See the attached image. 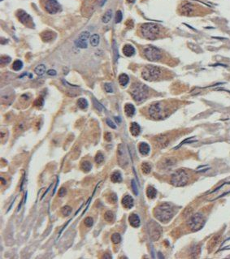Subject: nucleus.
<instances>
[{
  "instance_id": "3",
  "label": "nucleus",
  "mask_w": 230,
  "mask_h": 259,
  "mask_svg": "<svg viewBox=\"0 0 230 259\" xmlns=\"http://www.w3.org/2000/svg\"><path fill=\"white\" fill-rule=\"evenodd\" d=\"M141 33L143 38L154 40L156 39L157 37L160 33V27L157 24L154 23H146L141 26Z\"/></svg>"
},
{
  "instance_id": "14",
  "label": "nucleus",
  "mask_w": 230,
  "mask_h": 259,
  "mask_svg": "<svg viewBox=\"0 0 230 259\" xmlns=\"http://www.w3.org/2000/svg\"><path fill=\"white\" fill-rule=\"evenodd\" d=\"M96 0H86L82 8V12L85 15H90L93 12L96 6Z\"/></svg>"
},
{
  "instance_id": "7",
  "label": "nucleus",
  "mask_w": 230,
  "mask_h": 259,
  "mask_svg": "<svg viewBox=\"0 0 230 259\" xmlns=\"http://www.w3.org/2000/svg\"><path fill=\"white\" fill-rule=\"evenodd\" d=\"M205 224L204 217L201 213H196L193 214L188 220L187 225L193 231H198L203 227Z\"/></svg>"
},
{
  "instance_id": "27",
  "label": "nucleus",
  "mask_w": 230,
  "mask_h": 259,
  "mask_svg": "<svg viewBox=\"0 0 230 259\" xmlns=\"http://www.w3.org/2000/svg\"><path fill=\"white\" fill-rule=\"evenodd\" d=\"M34 71L35 73L38 75V76H42L44 75V73L46 72V67L44 64H40L35 68L34 69Z\"/></svg>"
},
{
  "instance_id": "51",
  "label": "nucleus",
  "mask_w": 230,
  "mask_h": 259,
  "mask_svg": "<svg viewBox=\"0 0 230 259\" xmlns=\"http://www.w3.org/2000/svg\"><path fill=\"white\" fill-rule=\"evenodd\" d=\"M47 74H48L49 76H56L57 72H56V70L51 69V70H48V71H47Z\"/></svg>"
},
{
  "instance_id": "10",
  "label": "nucleus",
  "mask_w": 230,
  "mask_h": 259,
  "mask_svg": "<svg viewBox=\"0 0 230 259\" xmlns=\"http://www.w3.org/2000/svg\"><path fill=\"white\" fill-rule=\"evenodd\" d=\"M117 161H118V164L122 168L126 167L129 163V158H128L126 150L122 144L119 145L117 148Z\"/></svg>"
},
{
  "instance_id": "5",
  "label": "nucleus",
  "mask_w": 230,
  "mask_h": 259,
  "mask_svg": "<svg viewBox=\"0 0 230 259\" xmlns=\"http://www.w3.org/2000/svg\"><path fill=\"white\" fill-rule=\"evenodd\" d=\"M190 175L184 169H180L172 175L171 183L176 187H182L188 183Z\"/></svg>"
},
{
  "instance_id": "17",
  "label": "nucleus",
  "mask_w": 230,
  "mask_h": 259,
  "mask_svg": "<svg viewBox=\"0 0 230 259\" xmlns=\"http://www.w3.org/2000/svg\"><path fill=\"white\" fill-rule=\"evenodd\" d=\"M129 224L132 227H138L141 224V221H140L139 216L136 214H131L129 217Z\"/></svg>"
},
{
  "instance_id": "2",
  "label": "nucleus",
  "mask_w": 230,
  "mask_h": 259,
  "mask_svg": "<svg viewBox=\"0 0 230 259\" xmlns=\"http://www.w3.org/2000/svg\"><path fill=\"white\" fill-rule=\"evenodd\" d=\"M130 94L137 102H142L147 99L149 94V89L146 85L142 83H135L132 85Z\"/></svg>"
},
{
  "instance_id": "26",
  "label": "nucleus",
  "mask_w": 230,
  "mask_h": 259,
  "mask_svg": "<svg viewBox=\"0 0 230 259\" xmlns=\"http://www.w3.org/2000/svg\"><path fill=\"white\" fill-rule=\"evenodd\" d=\"M104 219L108 223H112L115 220V214L112 211H107L106 213L104 214Z\"/></svg>"
},
{
  "instance_id": "36",
  "label": "nucleus",
  "mask_w": 230,
  "mask_h": 259,
  "mask_svg": "<svg viewBox=\"0 0 230 259\" xmlns=\"http://www.w3.org/2000/svg\"><path fill=\"white\" fill-rule=\"evenodd\" d=\"M23 67V63L22 61L20 60H15L12 64V68L15 70V71H20V69L22 68Z\"/></svg>"
},
{
  "instance_id": "46",
  "label": "nucleus",
  "mask_w": 230,
  "mask_h": 259,
  "mask_svg": "<svg viewBox=\"0 0 230 259\" xmlns=\"http://www.w3.org/2000/svg\"><path fill=\"white\" fill-rule=\"evenodd\" d=\"M93 102H94V107H95V108H96L98 111H102V109H103V106H102V105L100 104L98 101H97L96 99L95 98L93 99Z\"/></svg>"
},
{
  "instance_id": "52",
  "label": "nucleus",
  "mask_w": 230,
  "mask_h": 259,
  "mask_svg": "<svg viewBox=\"0 0 230 259\" xmlns=\"http://www.w3.org/2000/svg\"><path fill=\"white\" fill-rule=\"evenodd\" d=\"M115 119H116V121L118 123H120L121 122V120H120V119L119 117H115Z\"/></svg>"
},
{
  "instance_id": "41",
  "label": "nucleus",
  "mask_w": 230,
  "mask_h": 259,
  "mask_svg": "<svg viewBox=\"0 0 230 259\" xmlns=\"http://www.w3.org/2000/svg\"><path fill=\"white\" fill-rule=\"evenodd\" d=\"M85 224L87 227H90L93 226L94 224V220L91 217H87V218L85 219Z\"/></svg>"
},
{
  "instance_id": "32",
  "label": "nucleus",
  "mask_w": 230,
  "mask_h": 259,
  "mask_svg": "<svg viewBox=\"0 0 230 259\" xmlns=\"http://www.w3.org/2000/svg\"><path fill=\"white\" fill-rule=\"evenodd\" d=\"M99 43V36L98 34H94L90 38V44L93 46H97Z\"/></svg>"
},
{
  "instance_id": "44",
  "label": "nucleus",
  "mask_w": 230,
  "mask_h": 259,
  "mask_svg": "<svg viewBox=\"0 0 230 259\" xmlns=\"http://www.w3.org/2000/svg\"><path fill=\"white\" fill-rule=\"evenodd\" d=\"M11 62V58L8 56H2L1 57V64H7Z\"/></svg>"
},
{
  "instance_id": "24",
  "label": "nucleus",
  "mask_w": 230,
  "mask_h": 259,
  "mask_svg": "<svg viewBox=\"0 0 230 259\" xmlns=\"http://www.w3.org/2000/svg\"><path fill=\"white\" fill-rule=\"evenodd\" d=\"M147 196L150 199H154L157 196V190L154 187L149 186L147 189Z\"/></svg>"
},
{
  "instance_id": "34",
  "label": "nucleus",
  "mask_w": 230,
  "mask_h": 259,
  "mask_svg": "<svg viewBox=\"0 0 230 259\" xmlns=\"http://www.w3.org/2000/svg\"><path fill=\"white\" fill-rule=\"evenodd\" d=\"M111 241L113 242L114 244H119L120 242L121 241V236L119 233H114L111 236Z\"/></svg>"
},
{
  "instance_id": "30",
  "label": "nucleus",
  "mask_w": 230,
  "mask_h": 259,
  "mask_svg": "<svg viewBox=\"0 0 230 259\" xmlns=\"http://www.w3.org/2000/svg\"><path fill=\"white\" fill-rule=\"evenodd\" d=\"M111 16H112V11L111 10L107 11V12L104 14V15L103 16V18H102V21L105 24L108 23L109 21H111Z\"/></svg>"
},
{
  "instance_id": "9",
  "label": "nucleus",
  "mask_w": 230,
  "mask_h": 259,
  "mask_svg": "<svg viewBox=\"0 0 230 259\" xmlns=\"http://www.w3.org/2000/svg\"><path fill=\"white\" fill-rule=\"evenodd\" d=\"M148 227V232H149L150 237L153 241H155L157 240H159L161 234H162V228L159 226V224L155 223L154 221L149 222V224L147 225Z\"/></svg>"
},
{
  "instance_id": "48",
  "label": "nucleus",
  "mask_w": 230,
  "mask_h": 259,
  "mask_svg": "<svg viewBox=\"0 0 230 259\" xmlns=\"http://www.w3.org/2000/svg\"><path fill=\"white\" fill-rule=\"evenodd\" d=\"M106 122H107V125H108L109 127H111V128H114V129H115V128H117V126L115 125V124H114V123L112 122V121H111V119H107Z\"/></svg>"
},
{
  "instance_id": "42",
  "label": "nucleus",
  "mask_w": 230,
  "mask_h": 259,
  "mask_svg": "<svg viewBox=\"0 0 230 259\" xmlns=\"http://www.w3.org/2000/svg\"><path fill=\"white\" fill-rule=\"evenodd\" d=\"M43 104H44V99H43V98H42V97L38 98L35 102H34V106H35V107H42Z\"/></svg>"
},
{
  "instance_id": "31",
  "label": "nucleus",
  "mask_w": 230,
  "mask_h": 259,
  "mask_svg": "<svg viewBox=\"0 0 230 259\" xmlns=\"http://www.w3.org/2000/svg\"><path fill=\"white\" fill-rule=\"evenodd\" d=\"M112 49H113L114 53V61L117 62V59L119 58V51H118V47H117V42L114 40L113 44H112Z\"/></svg>"
},
{
  "instance_id": "53",
  "label": "nucleus",
  "mask_w": 230,
  "mask_h": 259,
  "mask_svg": "<svg viewBox=\"0 0 230 259\" xmlns=\"http://www.w3.org/2000/svg\"><path fill=\"white\" fill-rule=\"evenodd\" d=\"M136 0H127V2L129 3H134Z\"/></svg>"
},
{
  "instance_id": "43",
  "label": "nucleus",
  "mask_w": 230,
  "mask_h": 259,
  "mask_svg": "<svg viewBox=\"0 0 230 259\" xmlns=\"http://www.w3.org/2000/svg\"><path fill=\"white\" fill-rule=\"evenodd\" d=\"M122 17H123V15H122L121 12L120 11H117V14H116V23H120L122 21Z\"/></svg>"
},
{
  "instance_id": "4",
  "label": "nucleus",
  "mask_w": 230,
  "mask_h": 259,
  "mask_svg": "<svg viewBox=\"0 0 230 259\" xmlns=\"http://www.w3.org/2000/svg\"><path fill=\"white\" fill-rule=\"evenodd\" d=\"M150 116L154 119H162L167 116L168 110L163 102H155L149 107Z\"/></svg>"
},
{
  "instance_id": "25",
  "label": "nucleus",
  "mask_w": 230,
  "mask_h": 259,
  "mask_svg": "<svg viewBox=\"0 0 230 259\" xmlns=\"http://www.w3.org/2000/svg\"><path fill=\"white\" fill-rule=\"evenodd\" d=\"M129 81V77L127 74H121L119 76V83L122 86H125Z\"/></svg>"
},
{
  "instance_id": "54",
  "label": "nucleus",
  "mask_w": 230,
  "mask_h": 259,
  "mask_svg": "<svg viewBox=\"0 0 230 259\" xmlns=\"http://www.w3.org/2000/svg\"><path fill=\"white\" fill-rule=\"evenodd\" d=\"M1 181H2V183H3V184H6V181L3 179V177H1Z\"/></svg>"
},
{
  "instance_id": "45",
  "label": "nucleus",
  "mask_w": 230,
  "mask_h": 259,
  "mask_svg": "<svg viewBox=\"0 0 230 259\" xmlns=\"http://www.w3.org/2000/svg\"><path fill=\"white\" fill-rule=\"evenodd\" d=\"M104 89L107 93H112L113 92V89H112V85L110 83H106L104 85Z\"/></svg>"
},
{
  "instance_id": "6",
  "label": "nucleus",
  "mask_w": 230,
  "mask_h": 259,
  "mask_svg": "<svg viewBox=\"0 0 230 259\" xmlns=\"http://www.w3.org/2000/svg\"><path fill=\"white\" fill-rule=\"evenodd\" d=\"M160 75H161L160 68L158 67L151 66V65L145 67L142 71V78L148 81H155L159 78Z\"/></svg>"
},
{
  "instance_id": "8",
  "label": "nucleus",
  "mask_w": 230,
  "mask_h": 259,
  "mask_svg": "<svg viewBox=\"0 0 230 259\" xmlns=\"http://www.w3.org/2000/svg\"><path fill=\"white\" fill-rule=\"evenodd\" d=\"M145 57L150 61H158L162 58V54L159 49L154 46H147L144 49Z\"/></svg>"
},
{
  "instance_id": "1",
  "label": "nucleus",
  "mask_w": 230,
  "mask_h": 259,
  "mask_svg": "<svg viewBox=\"0 0 230 259\" xmlns=\"http://www.w3.org/2000/svg\"><path fill=\"white\" fill-rule=\"evenodd\" d=\"M155 218L163 223L168 222L174 214L172 206L169 203H163L158 206L154 210Z\"/></svg>"
},
{
  "instance_id": "13",
  "label": "nucleus",
  "mask_w": 230,
  "mask_h": 259,
  "mask_svg": "<svg viewBox=\"0 0 230 259\" xmlns=\"http://www.w3.org/2000/svg\"><path fill=\"white\" fill-rule=\"evenodd\" d=\"M16 15H17L19 21L22 24H24V25H25L30 26L33 24V21H32L31 16L29 15L28 13H26L25 11H18L17 13H16Z\"/></svg>"
},
{
  "instance_id": "11",
  "label": "nucleus",
  "mask_w": 230,
  "mask_h": 259,
  "mask_svg": "<svg viewBox=\"0 0 230 259\" xmlns=\"http://www.w3.org/2000/svg\"><path fill=\"white\" fill-rule=\"evenodd\" d=\"M45 10L50 14H56L60 11V5L56 0H43Z\"/></svg>"
},
{
  "instance_id": "19",
  "label": "nucleus",
  "mask_w": 230,
  "mask_h": 259,
  "mask_svg": "<svg viewBox=\"0 0 230 259\" xmlns=\"http://www.w3.org/2000/svg\"><path fill=\"white\" fill-rule=\"evenodd\" d=\"M130 132L134 137H137L141 132V128L137 123L133 122L130 126Z\"/></svg>"
},
{
  "instance_id": "20",
  "label": "nucleus",
  "mask_w": 230,
  "mask_h": 259,
  "mask_svg": "<svg viewBox=\"0 0 230 259\" xmlns=\"http://www.w3.org/2000/svg\"><path fill=\"white\" fill-rule=\"evenodd\" d=\"M124 111H125V114H126L127 116H134V115L135 114V107H134V106L133 104L127 103V104L124 106Z\"/></svg>"
},
{
  "instance_id": "38",
  "label": "nucleus",
  "mask_w": 230,
  "mask_h": 259,
  "mask_svg": "<svg viewBox=\"0 0 230 259\" xmlns=\"http://www.w3.org/2000/svg\"><path fill=\"white\" fill-rule=\"evenodd\" d=\"M107 201H108L110 203H112V204L117 203V196L116 195L115 193H111V194L107 197Z\"/></svg>"
},
{
  "instance_id": "12",
  "label": "nucleus",
  "mask_w": 230,
  "mask_h": 259,
  "mask_svg": "<svg viewBox=\"0 0 230 259\" xmlns=\"http://www.w3.org/2000/svg\"><path fill=\"white\" fill-rule=\"evenodd\" d=\"M90 38V33L88 31H84L79 35L76 41H75V45L79 48H87V40Z\"/></svg>"
},
{
  "instance_id": "23",
  "label": "nucleus",
  "mask_w": 230,
  "mask_h": 259,
  "mask_svg": "<svg viewBox=\"0 0 230 259\" xmlns=\"http://www.w3.org/2000/svg\"><path fill=\"white\" fill-rule=\"evenodd\" d=\"M111 181L113 182V183H120L122 181V176L121 174L120 171H114L111 175Z\"/></svg>"
},
{
  "instance_id": "29",
  "label": "nucleus",
  "mask_w": 230,
  "mask_h": 259,
  "mask_svg": "<svg viewBox=\"0 0 230 259\" xmlns=\"http://www.w3.org/2000/svg\"><path fill=\"white\" fill-rule=\"evenodd\" d=\"M77 106H78L79 108L85 110L88 107V102H87V100L85 98H79L78 100H77Z\"/></svg>"
},
{
  "instance_id": "39",
  "label": "nucleus",
  "mask_w": 230,
  "mask_h": 259,
  "mask_svg": "<svg viewBox=\"0 0 230 259\" xmlns=\"http://www.w3.org/2000/svg\"><path fill=\"white\" fill-rule=\"evenodd\" d=\"M94 160H95V162H96L97 163H101L102 162H103L104 160L103 154L101 152L97 153L96 156H95V158H94Z\"/></svg>"
},
{
  "instance_id": "16",
  "label": "nucleus",
  "mask_w": 230,
  "mask_h": 259,
  "mask_svg": "<svg viewBox=\"0 0 230 259\" xmlns=\"http://www.w3.org/2000/svg\"><path fill=\"white\" fill-rule=\"evenodd\" d=\"M122 206L126 209H131L134 206V198L130 195H125L122 198Z\"/></svg>"
},
{
  "instance_id": "49",
  "label": "nucleus",
  "mask_w": 230,
  "mask_h": 259,
  "mask_svg": "<svg viewBox=\"0 0 230 259\" xmlns=\"http://www.w3.org/2000/svg\"><path fill=\"white\" fill-rule=\"evenodd\" d=\"M111 138H112V136L110 132H106L104 134V139L107 141H111Z\"/></svg>"
},
{
  "instance_id": "40",
  "label": "nucleus",
  "mask_w": 230,
  "mask_h": 259,
  "mask_svg": "<svg viewBox=\"0 0 230 259\" xmlns=\"http://www.w3.org/2000/svg\"><path fill=\"white\" fill-rule=\"evenodd\" d=\"M72 212V208L70 206H66L64 207H63L62 209V214H63L64 216H68Z\"/></svg>"
},
{
  "instance_id": "18",
  "label": "nucleus",
  "mask_w": 230,
  "mask_h": 259,
  "mask_svg": "<svg viewBox=\"0 0 230 259\" xmlns=\"http://www.w3.org/2000/svg\"><path fill=\"white\" fill-rule=\"evenodd\" d=\"M123 53H124V55L125 56H127V57H131V56H133L135 54V49H134V47L133 46H131V45H125V46L123 47Z\"/></svg>"
},
{
  "instance_id": "22",
  "label": "nucleus",
  "mask_w": 230,
  "mask_h": 259,
  "mask_svg": "<svg viewBox=\"0 0 230 259\" xmlns=\"http://www.w3.org/2000/svg\"><path fill=\"white\" fill-rule=\"evenodd\" d=\"M150 145L146 142H142L139 145V152L142 155H147L150 153Z\"/></svg>"
},
{
  "instance_id": "15",
  "label": "nucleus",
  "mask_w": 230,
  "mask_h": 259,
  "mask_svg": "<svg viewBox=\"0 0 230 259\" xmlns=\"http://www.w3.org/2000/svg\"><path fill=\"white\" fill-rule=\"evenodd\" d=\"M180 12L184 15H191L194 12V7L192 3H185L180 8Z\"/></svg>"
},
{
  "instance_id": "33",
  "label": "nucleus",
  "mask_w": 230,
  "mask_h": 259,
  "mask_svg": "<svg viewBox=\"0 0 230 259\" xmlns=\"http://www.w3.org/2000/svg\"><path fill=\"white\" fill-rule=\"evenodd\" d=\"M142 171L144 174H149L151 171V167L148 163H143L142 164Z\"/></svg>"
},
{
  "instance_id": "50",
  "label": "nucleus",
  "mask_w": 230,
  "mask_h": 259,
  "mask_svg": "<svg viewBox=\"0 0 230 259\" xmlns=\"http://www.w3.org/2000/svg\"><path fill=\"white\" fill-rule=\"evenodd\" d=\"M66 193H67V191H66L65 188H61L59 191V197H63L64 195H66Z\"/></svg>"
},
{
  "instance_id": "28",
  "label": "nucleus",
  "mask_w": 230,
  "mask_h": 259,
  "mask_svg": "<svg viewBox=\"0 0 230 259\" xmlns=\"http://www.w3.org/2000/svg\"><path fill=\"white\" fill-rule=\"evenodd\" d=\"M81 168L85 172H89L92 169V165L89 161H83L81 163Z\"/></svg>"
},
{
  "instance_id": "35",
  "label": "nucleus",
  "mask_w": 230,
  "mask_h": 259,
  "mask_svg": "<svg viewBox=\"0 0 230 259\" xmlns=\"http://www.w3.org/2000/svg\"><path fill=\"white\" fill-rule=\"evenodd\" d=\"M157 141H158V143L159 145H161L162 147H165L166 145H167V138L164 136H161V137H159L157 138Z\"/></svg>"
},
{
  "instance_id": "21",
  "label": "nucleus",
  "mask_w": 230,
  "mask_h": 259,
  "mask_svg": "<svg viewBox=\"0 0 230 259\" xmlns=\"http://www.w3.org/2000/svg\"><path fill=\"white\" fill-rule=\"evenodd\" d=\"M41 38L44 42H50L53 39L54 33L51 31H44L41 33Z\"/></svg>"
},
{
  "instance_id": "47",
  "label": "nucleus",
  "mask_w": 230,
  "mask_h": 259,
  "mask_svg": "<svg viewBox=\"0 0 230 259\" xmlns=\"http://www.w3.org/2000/svg\"><path fill=\"white\" fill-rule=\"evenodd\" d=\"M132 188H133L134 194H135V195H137V194H138V190H137L136 183H135V181H132Z\"/></svg>"
},
{
  "instance_id": "37",
  "label": "nucleus",
  "mask_w": 230,
  "mask_h": 259,
  "mask_svg": "<svg viewBox=\"0 0 230 259\" xmlns=\"http://www.w3.org/2000/svg\"><path fill=\"white\" fill-rule=\"evenodd\" d=\"M176 163V160L173 158H167L164 160V162L163 163V164L165 166V167H168V166H172L174 165Z\"/></svg>"
}]
</instances>
